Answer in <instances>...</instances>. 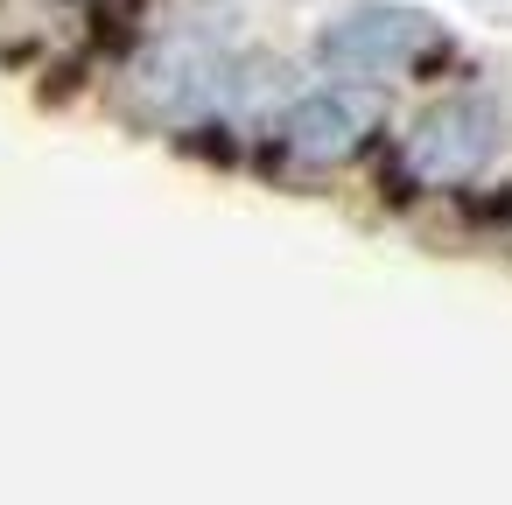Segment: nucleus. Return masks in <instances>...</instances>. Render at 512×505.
I'll return each instance as SVG.
<instances>
[{
    "label": "nucleus",
    "mask_w": 512,
    "mask_h": 505,
    "mask_svg": "<svg viewBox=\"0 0 512 505\" xmlns=\"http://www.w3.org/2000/svg\"><path fill=\"white\" fill-rule=\"evenodd\" d=\"M491 134H498L491 99H449V106L421 113V127L400 141V169H407L414 183L449 190V183H463V176L491 155Z\"/></svg>",
    "instance_id": "nucleus-2"
},
{
    "label": "nucleus",
    "mask_w": 512,
    "mask_h": 505,
    "mask_svg": "<svg viewBox=\"0 0 512 505\" xmlns=\"http://www.w3.org/2000/svg\"><path fill=\"white\" fill-rule=\"evenodd\" d=\"M372 120H379V113H372L365 92H309V99H295V106L281 113V148H288L295 162L323 169V162L358 155L365 134H372Z\"/></svg>",
    "instance_id": "nucleus-3"
},
{
    "label": "nucleus",
    "mask_w": 512,
    "mask_h": 505,
    "mask_svg": "<svg viewBox=\"0 0 512 505\" xmlns=\"http://www.w3.org/2000/svg\"><path fill=\"white\" fill-rule=\"evenodd\" d=\"M442 50V22L421 15V8H393V0H379V8H351L344 22L323 29L316 57L344 78H393L421 57Z\"/></svg>",
    "instance_id": "nucleus-1"
}]
</instances>
